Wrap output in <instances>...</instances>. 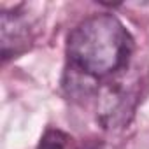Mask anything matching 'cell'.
Here are the masks:
<instances>
[{
	"mask_svg": "<svg viewBox=\"0 0 149 149\" xmlns=\"http://www.w3.org/2000/svg\"><path fill=\"white\" fill-rule=\"evenodd\" d=\"M133 39L112 14H95L81 21L67 37L70 63L93 77H105L126 67Z\"/></svg>",
	"mask_w": 149,
	"mask_h": 149,
	"instance_id": "obj_1",
	"label": "cell"
},
{
	"mask_svg": "<svg viewBox=\"0 0 149 149\" xmlns=\"http://www.w3.org/2000/svg\"><path fill=\"white\" fill-rule=\"evenodd\" d=\"M135 107V93L126 91L123 83H109L102 88L98 100V118L105 128H121L128 123Z\"/></svg>",
	"mask_w": 149,
	"mask_h": 149,
	"instance_id": "obj_2",
	"label": "cell"
},
{
	"mask_svg": "<svg viewBox=\"0 0 149 149\" xmlns=\"http://www.w3.org/2000/svg\"><path fill=\"white\" fill-rule=\"evenodd\" d=\"M28 42V23L16 13L2 14V54L9 58Z\"/></svg>",
	"mask_w": 149,
	"mask_h": 149,
	"instance_id": "obj_3",
	"label": "cell"
},
{
	"mask_svg": "<svg viewBox=\"0 0 149 149\" xmlns=\"http://www.w3.org/2000/svg\"><path fill=\"white\" fill-rule=\"evenodd\" d=\"M37 149H77V144L74 140V137H70L68 133L49 128L40 137Z\"/></svg>",
	"mask_w": 149,
	"mask_h": 149,
	"instance_id": "obj_4",
	"label": "cell"
}]
</instances>
